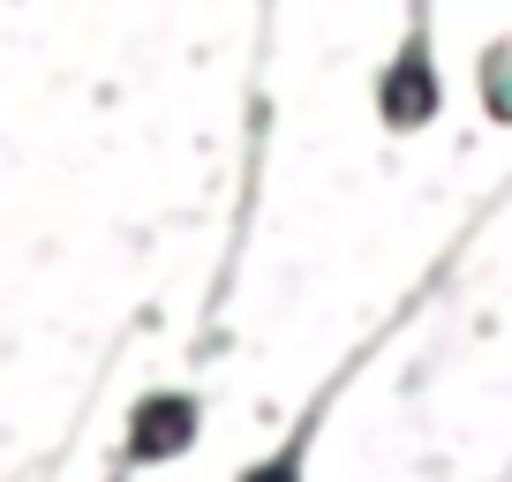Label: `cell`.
Wrapping results in <instances>:
<instances>
[{
  "label": "cell",
  "instance_id": "cell-1",
  "mask_svg": "<svg viewBox=\"0 0 512 482\" xmlns=\"http://www.w3.org/2000/svg\"><path fill=\"white\" fill-rule=\"evenodd\" d=\"M377 121L392 136H422L430 121H445V76H437V0H407V31L392 46V61L377 68Z\"/></svg>",
  "mask_w": 512,
  "mask_h": 482
},
{
  "label": "cell",
  "instance_id": "cell-2",
  "mask_svg": "<svg viewBox=\"0 0 512 482\" xmlns=\"http://www.w3.org/2000/svg\"><path fill=\"white\" fill-rule=\"evenodd\" d=\"M204 430V407L189 392H144L128 407V460L136 467H159V460H181Z\"/></svg>",
  "mask_w": 512,
  "mask_h": 482
},
{
  "label": "cell",
  "instance_id": "cell-3",
  "mask_svg": "<svg viewBox=\"0 0 512 482\" xmlns=\"http://www.w3.org/2000/svg\"><path fill=\"white\" fill-rule=\"evenodd\" d=\"M309 437H317V415H302V430L287 437V445L272 452V460L241 467V482H302V460H309Z\"/></svg>",
  "mask_w": 512,
  "mask_h": 482
},
{
  "label": "cell",
  "instance_id": "cell-4",
  "mask_svg": "<svg viewBox=\"0 0 512 482\" xmlns=\"http://www.w3.org/2000/svg\"><path fill=\"white\" fill-rule=\"evenodd\" d=\"M482 98H490L497 121H512V46H490V53H482Z\"/></svg>",
  "mask_w": 512,
  "mask_h": 482
}]
</instances>
